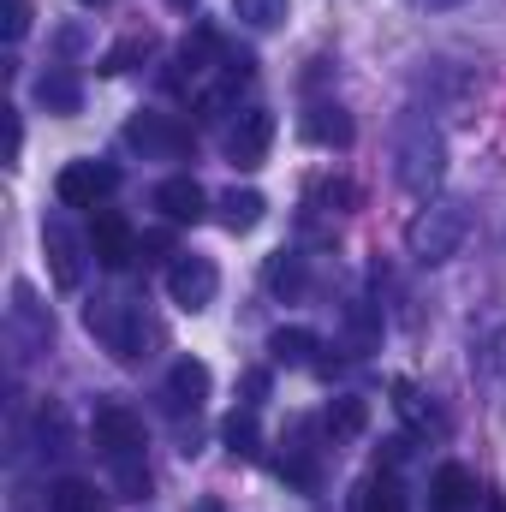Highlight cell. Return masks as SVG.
Returning a JSON list of instances; mask_svg holds the SVG:
<instances>
[{
    "mask_svg": "<svg viewBox=\"0 0 506 512\" xmlns=\"http://www.w3.org/2000/svg\"><path fill=\"white\" fill-rule=\"evenodd\" d=\"M393 179H399V191H411L423 203L447 179V137H441V126L429 114H417V108L399 114V126H393Z\"/></svg>",
    "mask_w": 506,
    "mask_h": 512,
    "instance_id": "obj_1",
    "label": "cell"
},
{
    "mask_svg": "<svg viewBox=\"0 0 506 512\" xmlns=\"http://www.w3.org/2000/svg\"><path fill=\"white\" fill-rule=\"evenodd\" d=\"M84 328L120 358V364H143L149 352L143 346H155L161 340V328L143 316V304H131V298H120V292H102V298H90L84 304Z\"/></svg>",
    "mask_w": 506,
    "mask_h": 512,
    "instance_id": "obj_2",
    "label": "cell"
},
{
    "mask_svg": "<svg viewBox=\"0 0 506 512\" xmlns=\"http://www.w3.org/2000/svg\"><path fill=\"white\" fill-rule=\"evenodd\" d=\"M465 239H471V209L453 203V197H441V203H429V209H417L405 221V256L423 262V268L453 262V256L465 251Z\"/></svg>",
    "mask_w": 506,
    "mask_h": 512,
    "instance_id": "obj_3",
    "label": "cell"
},
{
    "mask_svg": "<svg viewBox=\"0 0 506 512\" xmlns=\"http://www.w3.org/2000/svg\"><path fill=\"white\" fill-rule=\"evenodd\" d=\"M6 334H12V352H18V358H36V352H48V340H54V316H48V304H36V286H30V280L12 286Z\"/></svg>",
    "mask_w": 506,
    "mask_h": 512,
    "instance_id": "obj_4",
    "label": "cell"
},
{
    "mask_svg": "<svg viewBox=\"0 0 506 512\" xmlns=\"http://www.w3.org/2000/svg\"><path fill=\"white\" fill-rule=\"evenodd\" d=\"M42 251H48V274H54V286H84V262H90V239L66 221V215H48L42 221Z\"/></svg>",
    "mask_w": 506,
    "mask_h": 512,
    "instance_id": "obj_5",
    "label": "cell"
},
{
    "mask_svg": "<svg viewBox=\"0 0 506 512\" xmlns=\"http://www.w3.org/2000/svg\"><path fill=\"white\" fill-rule=\"evenodd\" d=\"M120 137H126L131 149H143L149 161H179V155H191V126L173 120V114H155V108L131 114Z\"/></svg>",
    "mask_w": 506,
    "mask_h": 512,
    "instance_id": "obj_6",
    "label": "cell"
},
{
    "mask_svg": "<svg viewBox=\"0 0 506 512\" xmlns=\"http://www.w3.org/2000/svg\"><path fill=\"white\" fill-rule=\"evenodd\" d=\"M120 191V167L114 161H66L60 179H54V197L66 209H96Z\"/></svg>",
    "mask_w": 506,
    "mask_h": 512,
    "instance_id": "obj_7",
    "label": "cell"
},
{
    "mask_svg": "<svg viewBox=\"0 0 506 512\" xmlns=\"http://www.w3.org/2000/svg\"><path fill=\"white\" fill-rule=\"evenodd\" d=\"M90 435H96V447H102L108 465H114V459H131V453H143V417H137L131 405H120V399H102V405H96Z\"/></svg>",
    "mask_w": 506,
    "mask_h": 512,
    "instance_id": "obj_8",
    "label": "cell"
},
{
    "mask_svg": "<svg viewBox=\"0 0 506 512\" xmlns=\"http://www.w3.org/2000/svg\"><path fill=\"white\" fill-rule=\"evenodd\" d=\"M215 292H221V268L209 262V256H173V268H167V298L179 304V310H209L215 304Z\"/></svg>",
    "mask_w": 506,
    "mask_h": 512,
    "instance_id": "obj_9",
    "label": "cell"
},
{
    "mask_svg": "<svg viewBox=\"0 0 506 512\" xmlns=\"http://www.w3.org/2000/svg\"><path fill=\"white\" fill-rule=\"evenodd\" d=\"M268 143H274V114L268 108H245L233 131H227V161L233 167H262L268 161Z\"/></svg>",
    "mask_w": 506,
    "mask_h": 512,
    "instance_id": "obj_10",
    "label": "cell"
},
{
    "mask_svg": "<svg viewBox=\"0 0 506 512\" xmlns=\"http://www.w3.org/2000/svg\"><path fill=\"white\" fill-rule=\"evenodd\" d=\"M90 251H96L102 268H114V274L137 262V233H131V221L120 215V209H102V215H96V227H90Z\"/></svg>",
    "mask_w": 506,
    "mask_h": 512,
    "instance_id": "obj_11",
    "label": "cell"
},
{
    "mask_svg": "<svg viewBox=\"0 0 506 512\" xmlns=\"http://www.w3.org/2000/svg\"><path fill=\"white\" fill-rule=\"evenodd\" d=\"M155 209H161L173 227H197V221L209 215V191H203L191 173H173V179L155 185Z\"/></svg>",
    "mask_w": 506,
    "mask_h": 512,
    "instance_id": "obj_12",
    "label": "cell"
},
{
    "mask_svg": "<svg viewBox=\"0 0 506 512\" xmlns=\"http://www.w3.org/2000/svg\"><path fill=\"white\" fill-rule=\"evenodd\" d=\"M417 90L429 96V108H465L471 102V72H459L453 60H429L423 72H417Z\"/></svg>",
    "mask_w": 506,
    "mask_h": 512,
    "instance_id": "obj_13",
    "label": "cell"
},
{
    "mask_svg": "<svg viewBox=\"0 0 506 512\" xmlns=\"http://www.w3.org/2000/svg\"><path fill=\"white\" fill-rule=\"evenodd\" d=\"M209 387H215V376H209L203 358H179V364L167 370V405H173L179 417H185V411H203Z\"/></svg>",
    "mask_w": 506,
    "mask_h": 512,
    "instance_id": "obj_14",
    "label": "cell"
},
{
    "mask_svg": "<svg viewBox=\"0 0 506 512\" xmlns=\"http://www.w3.org/2000/svg\"><path fill=\"white\" fill-rule=\"evenodd\" d=\"M471 370H477V382H483V393H489V405L506 417V322L477 346V364H471Z\"/></svg>",
    "mask_w": 506,
    "mask_h": 512,
    "instance_id": "obj_15",
    "label": "cell"
},
{
    "mask_svg": "<svg viewBox=\"0 0 506 512\" xmlns=\"http://www.w3.org/2000/svg\"><path fill=\"white\" fill-rule=\"evenodd\" d=\"M262 215H268V197H262V191H239V185H233V191L215 197V221H221L227 233H256Z\"/></svg>",
    "mask_w": 506,
    "mask_h": 512,
    "instance_id": "obj_16",
    "label": "cell"
},
{
    "mask_svg": "<svg viewBox=\"0 0 506 512\" xmlns=\"http://www.w3.org/2000/svg\"><path fill=\"white\" fill-rule=\"evenodd\" d=\"M304 137L322 143V149H346L352 143V114L340 102H310L304 108Z\"/></svg>",
    "mask_w": 506,
    "mask_h": 512,
    "instance_id": "obj_17",
    "label": "cell"
},
{
    "mask_svg": "<svg viewBox=\"0 0 506 512\" xmlns=\"http://www.w3.org/2000/svg\"><path fill=\"white\" fill-rule=\"evenodd\" d=\"M36 102H42L48 114H78V108H84V84H78L72 72L48 66V72L36 78Z\"/></svg>",
    "mask_w": 506,
    "mask_h": 512,
    "instance_id": "obj_18",
    "label": "cell"
},
{
    "mask_svg": "<svg viewBox=\"0 0 506 512\" xmlns=\"http://www.w3.org/2000/svg\"><path fill=\"white\" fill-rule=\"evenodd\" d=\"M316 352H322V340H316L310 328H274V334H268V358H274V364H286V370L316 364Z\"/></svg>",
    "mask_w": 506,
    "mask_h": 512,
    "instance_id": "obj_19",
    "label": "cell"
},
{
    "mask_svg": "<svg viewBox=\"0 0 506 512\" xmlns=\"http://www.w3.org/2000/svg\"><path fill=\"white\" fill-rule=\"evenodd\" d=\"M477 507V477L465 465H441L435 471V512H471Z\"/></svg>",
    "mask_w": 506,
    "mask_h": 512,
    "instance_id": "obj_20",
    "label": "cell"
},
{
    "mask_svg": "<svg viewBox=\"0 0 506 512\" xmlns=\"http://www.w3.org/2000/svg\"><path fill=\"white\" fill-rule=\"evenodd\" d=\"M262 286H268L274 298H304V286H310V274H304V256H292V251L268 256V268H262Z\"/></svg>",
    "mask_w": 506,
    "mask_h": 512,
    "instance_id": "obj_21",
    "label": "cell"
},
{
    "mask_svg": "<svg viewBox=\"0 0 506 512\" xmlns=\"http://www.w3.org/2000/svg\"><path fill=\"white\" fill-rule=\"evenodd\" d=\"M48 507L54 512H108V495L96 483H84V477H60L48 489Z\"/></svg>",
    "mask_w": 506,
    "mask_h": 512,
    "instance_id": "obj_22",
    "label": "cell"
},
{
    "mask_svg": "<svg viewBox=\"0 0 506 512\" xmlns=\"http://www.w3.org/2000/svg\"><path fill=\"white\" fill-rule=\"evenodd\" d=\"M364 423H370V405L364 399H328V411H322V429L334 435V441H358L364 435Z\"/></svg>",
    "mask_w": 506,
    "mask_h": 512,
    "instance_id": "obj_23",
    "label": "cell"
},
{
    "mask_svg": "<svg viewBox=\"0 0 506 512\" xmlns=\"http://www.w3.org/2000/svg\"><path fill=\"white\" fill-rule=\"evenodd\" d=\"M221 441L233 447V459H256V447H262V435H256V405L233 411V417L221 423Z\"/></svg>",
    "mask_w": 506,
    "mask_h": 512,
    "instance_id": "obj_24",
    "label": "cell"
},
{
    "mask_svg": "<svg viewBox=\"0 0 506 512\" xmlns=\"http://www.w3.org/2000/svg\"><path fill=\"white\" fill-rule=\"evenodd\" d=\"M286 0H233V18L239 24H251V30H280L286 24Z\"/></svg>",
    "mask_w": 506,
    "mask_h": 512,
    "instance_id": "obj_25",
    "label": "cell"
},
{
    "mask_svg": "<svg viewBox=\"0 0 506 512\" xmlns=\"http://www.w3.org/2000/svg\"><path fill=\"white\" fill-rule=\"evenodd\" d=\"M358 512H405V489L393 477H370L358 495Z\"/></svg>",
    "mask_w": 506,
    "mask_h": 512,
    "instance_id": "obj_26",
    "label": "cell"
},
{
    "mask_svg": "<svg viewBox=\"0 0 506 512\" xmlns=\"http://www.w3.org/2000/svg\"><path fill=\"white\" fill-rule=\"evenodd\" d=\"M310 203H322L328 215H346V209L358 203V185H352V179H316V185H310Z\"/></svg>",
    "mask_w": 506,
    "mask_h": 512,
    "instance_id": "obj_27",
    "label": "cell"
},
{
    "mask_svg": "<svg viewBox=\"0 0 506 512\" xmlns=\"http://www.w3.org/2000/svg\"><path fill=\"white\" fill-rule=\"evenodd\" d=\"M114 483H120V495H126V501H143V495H149V465H143V453L114 459Z\"/></svg>",
    "mask_w": 506,
    "mask_h": 512,
    "instance_id": "obj_28",
    "label": "cell"
},
{
    "mask_svg": "<svg viewBox=\"0 0 506 512\" xmlns=\"http://www.w3.org/2000/svg\"><path fill=\"white\" fill-rule=\"evenodd\" d=\"M393 393H399V411H405V417H411L417 429H435V435L447 429V417H441V411H423V399L411 393V382H399V387H393Z\"/></svg>",
    "mask_w": 506,
    "mask_h": 512,
    "instance_id": "obj_29",
    "label": "cell"
},
{
    "mask_svg": "<svg viewBox=\"0 0 506 512\" xmlns=\"http://www.w3.org/2000/svg\"><path fill=\"white\" fill-rule=\"evenodd\" d=\"M149 48H155V36H126V42L102 60V72H131V60H149Z\"/></svg>",
    "mask_w": 506,
    "mask_h": 512,
    "instance_id": "obj_30",
    "label": "cell"
},
{
    "mask_svg": "<svg viewBox=\"0 0 506 512\" xmlns=\"http://www.w3.org/2000/svg\"><path fill=\"white\" fill-rule=\"evenodd\" d=\"M346 316H352V334H358V352H370V346H376V316H370V304H352Z\"/></svg>",
    "mask_w": 506,
    "mask_h": 512,
    "instance_id": "obj_31",
    "label": "cell"
},
{
    "mask_svg": "<svg viewBox=\"0 0 506 512\" xmlns=\"http://www.w3.org/2000/svg\"><path fill=\"white\" fill-rule=\"evenodd\" d=\"M280 477L298 483V489H316V465L310 459H280Z\"/></svg>",
    "mask_w": 506,
    "mask_h": 512,
    "instance_id": "obj_32",
    "label": "cell"
},
{
    "mask_svg": "<svg viewBox=\"0 0 506 512\" xmlns=\"http://www.w3.org/2000/svg\"><path fill=\"white\" fill-rule=\"evenodd\" d=\"M30 30V0H6V42H18Z\"/></svg>",
    "mask_w": 506,
    "mask_h": 512,
    "instance_id": "obj_33",
    "label": "cell"
},
{
    "mask_svg": "<svg viewBox=\"0 0 506 512\" xmlns=\"http://www.w3.org/2000/svg\"><path fill=\"white\" fill-rule=\"evenodd\" d=\"M18 149H24V120L18 108H6V161H18Z\"/></svg>",
    "mask_w": 506,
    "mask_h": 512,
    "instance_id": "obj_34",
    "label": "cell"
},
{
    "mask_svg": "<svg viewBox=\"0 0 506 512\" xmlns=\"http://www.w3.org/2000/svg\"><path fill=\"white\" fill-rule=\"evenodd\" d=\"M262 393H268V370H251L245 376V405H262Z\"/></svg>",
    "mask_w": 506,
    "mask_h": 512,
    "instance_id": "obj_35",
    "label": "cell"
},
{
    "mask_svg": "<svg viewBox=\"0 0 506 512\" xmlns=\"http://www.w3.org/2000/svg\"><path fill=\"white\" fill-rule=\"evenodd\" d=\"M411 12H453V6H465V0H405Z\"/></svg>",
    "mask_w": 506,
    "mask_h": 512,
    "instance_id": "obj_36",
    "label": "cell"
},
{
    "mask_svg": "<svg viewBox=\"0 0 506 512\" xmlns=\"http://www.w3.org/2000/svg\"><path fill=\"white\" fill-rule=\"evenodd\" d=\"M167 6H179V12H191V6H197V0H167Z\"/></svg>",
    "mask_w": 506,
    "mask_h": 512,
    "instance_id": "obj_37",
    "label": "cell"
},
{
    "mask_svg": "<svg viewBox=\"0 0 506 512\" xmlns=\"http://www.w3.org/2000/svg\"><path fill=\"white\" fill-rule=\"evenodd\" d=\"M84 6H102V0H84Z\"/></svg>",
    "mask_w": 506,
    "mask_h": 512,
    "instance_id": "obj_38",
    "label": "cell"
}]
</instances>
